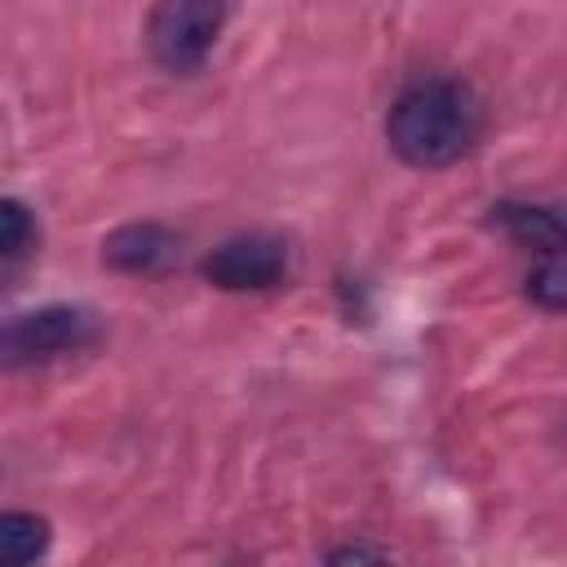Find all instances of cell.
<instances>
[{"label":"cell","mask_w":567,"mask_h":567,"mask_svg":"<svg viewBox=\"0 0 567 567\" xmlns=\"http://www.w3.org/2000/svg\"><path fill=\"white\" fill-rule=\"evenodd\" d=\"M49 545V527L35 514H0V567H18L40 558Z\"/></svg>","instance_id":"cell-7"},{"label":"cell","mask_w":567,"mask_h":567,"mask_svg":"<svg viewBox=\"0 0 567 567\" xmlns=\"http://www.w3.org/2000/svg\"><path fill=\"white\" fill-rule=\"evenodd\" d=\"M177 252V239L155 226V221H133V226H120L106 244H102V257L115 266V270H128V275H151L159 266H168V257Z\"/></svg>","instance_id":"cell-5"},{"label":"cell","mask_w":567,"mask_h":567,"mask_svg":"<svg viewBox=\"0 0 567 567\" xmlns=\"http://www.w3.org/2000/svg\"><path fill=\"white\" fill-rule=\"evenodd\" d=\"M226 13H230V0H159L146 27L151 58L177 75L195 71L217 44Z\"/></svg>","instance_id":"cell-3"},{"label":"cell","mask_w":567,"mask_h":567,"mask_svg":"<svg viewBox=\"0 0 567 567\" xmlns=\"http://www.w3.org/2000/svg\"><path fill=\"white\" fill-rule=\"evenodd\" d=\"M93 337H97V319L80 306L27 310V315H13L0 323V368L18 372V368L53 363L62 354L93 346Z\"/></svg>","instance_id":"cell-2"},{"label":"cell","mask_w":567,"mask_h":567,"mask_svg":"<svg viewBox=\"0 0 567 567\" xmlns=\"http://www.w3.org/2000/svg\"><path fill=\"white\" fill-rule=\"evenodd\" d=\"M527 292L532 301H540L545 310H563V297H567V284H563V266H558V252L527 279Z\"/></svg>","instance_id":"cell-9"},{"label":"cell","mask_w":567,"mask_h":567,"mask_svg":"<svg viewBox=\"0 0 567 567\" xmlns=\"http://www.w3.org/2000/svg\"><path fill=\"white\" fill-rule=\"evenodd\" d=\"M478 128H483L478 97L465 84L443 75L416 80L412 89H403L385 120V137L394 155L408 159L412 168L456 164L478 142Z\"/></svg>","instance_id":"cell-1"},{"label":"cell","mask_w":567,"mask_h":567,"mask_svg":"<svg viewBox=\"0 0 567 567\" xmlns=\"http://www.w3.org/2000/svg\"><path fill=\"white\" fill-rule=\"evenodd\" d=\"M288 252L275 235H235L204 257V279L226 292H261L284 279Z\"/></svg>","instance_id":"cell-4"},{"label":"cell","mask_w":567,"mask_h":567,"mask_svg":"<svg viewBox=\"0 0 567 567\" xmlns=\"http://www.w3.org/2000/svg\"><path fill=\"white\" fill-rule=\"evenodd\" d=\"M35 235V221H31V208L18 204V199H0V261L18 257Z\"/></svg>","instance_id":"cell-8"},{"label":"cell","mask_w":567,"mask_h":567,"mask_svg":"<svg viewBox=\"0 0 567 567\" xmlns=\"http://www.w3.org/2000/svg\"><path fill=\"white\" fill-rule=\"evenodd\" d=\"M350 558H381V549H363V545H350V549H337L332 563H350Z\"/></svg>","instance_id":"cell-10"},{"label":"cell","mask_w":567,"mask_h":567,"mask_svg":"<svg viewBox=\"0 0 567 567\" xmlns=\"http://www.w3.org/2000/svg\"><path fill=\"white\" fill-rule=\"evenodd\" d=\"M496 221L518 239V244H532L540 252H558L563 248V221L554 208H532V204H501L492 208Z\"/></svg>","instance_id":"cell-6"}]
</instances>
